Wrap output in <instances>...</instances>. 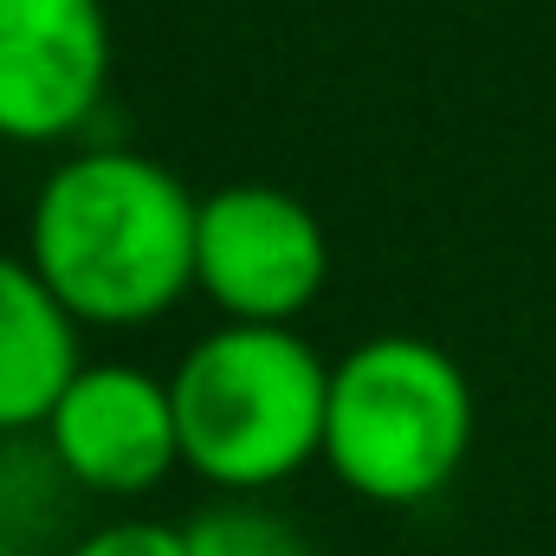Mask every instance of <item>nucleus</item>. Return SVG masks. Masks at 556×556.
<instances>
[{
	"mask_svg": "<svg viewBox=\"0 0 556 556\" xmlns=\"http://www.w3.org/2000/svg\"><path fill=\"white\" fill-rule=\"evenodd\" d=\"M201 201L137 149L65 155L26 227L33 273L78 324H149L194 285Z\"/></svg>",
	"mask_w": 556,
	"mask_h": 556,
	"instance_id": "nucleus-1",
	"label": "nucleus"
},
{
	"mask_svg": "<svg viewBox=\"0 0 556 556\" xmlns=\"http://www.w3.org/2000/svg\"><path fill=\"white\" fill-rule=\"evenodd\" d=\"M181 466L220 492H266L324 459L330 369L291 324H220L175 369Z\"/></svg>",
	"mask_w": 556,
	"mask_h": 556,
	"instance_id": "nucleus-2",
	"label": "nucleus"
},
{
	"mask_svg": "<svg viewBox=\"0 0 556 556\" xmlns=\"http://www.w3.org/2000/svg\"><path fill=\"white\" fill-rule=\"evenodd\" d=\"M472 446V389L427 337H369L330 369L324 459L369 505H427Z\"/></svg>",
	"mask_w": 556,
	"mask_h": 556,
	"instance_id": "nucleus-3",
	"label": "nucleus"
},
{
	"mask_svg": "<svg viewBox=\"0 0 556 556\" xmlns=\"http://www.w3.org/2000/svg\"><path fill=\"white\" fill-rule=\"evenodd\" d=\"M324 278L330 240L298 194L240 181L201 201L194 285L227 311V324H291L317 304Z\"/></svg>",
	"mask_w": 556,
	"mask_h": 556,
	"instance_id": "nucleus-4",
	"label": "nucleus"
},
{
	"mask_svg": "<svg viewBox=\"0 0 556 556\" xmlns=\"http://www.w3.org/2000/svg\"><path fill=\"white\" fill-rule=\"evenodd\" d=\"M52 466L104 498H142L181 466L175 389L130 363H85L46 420Z\"/></svg>",
	"mask_w": 556,
	"mask_h": 556,
	"instance_id": "nucleus-5",
	"label": "nucleus"
},
{
	"mask_svg": "<svg viewBox=\"0 0 556 556\" xmlns=\"http://www.w3.org/2000/svg\"><path fill=\"white\" fill-rule=\"evenodd\" d=\"M111 78L104 0H0V137H72Z\"/></svg>",
	"mask_w": 556,
	"mask_h": 556,
	"instance_id": "nucleus-6",
	"label": "nucleus"
},
{
	"mask_svg": "<svg viewBox=\"0 0 556 556\" xmlns=\"http://www.w3.org/2000/svg\"><path fill=\"white\" fill-rule=\"evenodd\" d=\"M78 369V317L52 298L33 260L20 266L0 253V433L46 427Z\"/></svg>",
	"mask_w": 556,
	"mask_h": 556,
	"instance_id": "nucleus-7",
	"label": "nucleus"
},
{
	"mask_svg": "<svg viewBox=\"0 0 556 556\" xmlns=\"http://www.w3.org/2000/svg\"><path fill=\"white\" fill-rule=\"evenodd\" d=\"M188 556H311V544L260 505H214L188 525Z\"/></svg>",
	"mask_w": 556,
	"mask_h": 556,
	"instance_id": "nucleus-8",
	"label": "nucleus"
},
{
	"mask_svg": "<svg viewBox=\"0 0 556 556\" xmlns=\"http://www.w3.org/2000/svg\"><path fill=\"white\" fill-rule=\"evenodd\" d=\"M72 556H188V531L155 525V518H124V525H104L85 544H72Z\"/></svg>",
	"mask_w": 556,
	"mask_h": 556,
	"instance_id": "nucleus-9",
	"label": "nucleus"
},
{
	"mask_svg": "<svg viewBox=\"0 0 556 556\" xmlns=\"http://www.w3.org/2000/svg\"><path fill=\"white\" fill-rule=\"evenodd\" d=\"M0 556H13V544H7V538H0Z\"/></svg>",
	"mask_w": 556,
	"mask_h": 556,
	"instance_id": "nucleus-10",
	"label": "nucleus"
}]
</instances>
